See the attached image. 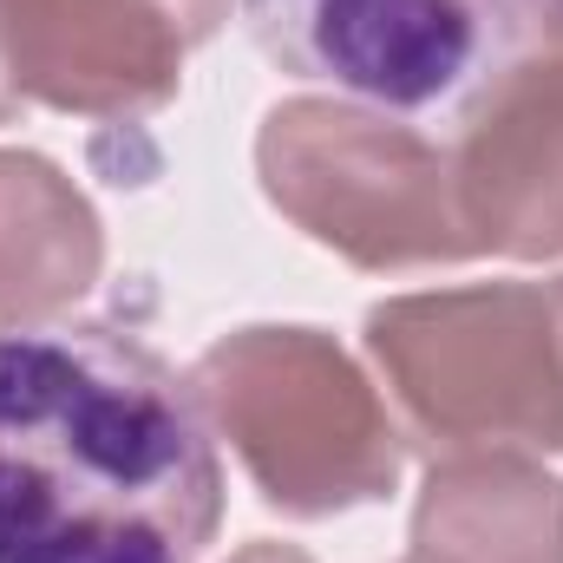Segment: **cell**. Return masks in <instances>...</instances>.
<instances>
[{
  "mask_svg": "<svg viewBox=\"0 0 563 563\" xmlns=\"http://www.w3.org/2000/svg\"><path fill=\"white\" fill-rule=\"evenodd\" d=\"M217 525V432L164 354L0 321V563H203Z\"/></svg>",
  "mask_w": 563,
  "mask_h": 563,
  "instance_id": "1",
  "label": "cell"
},
{
  "mask_svg": "<svg viewBox=\"0 0 563 563\" xmlns=\"http://www.w3.org/2000/svg\"><path fill=\"white\" fill-rule=\"evenodd\" d=\"M288 79L400 125L465 119L531 46L544 0H236Z\"/></svg>",
  "mask_w": 563,
  "mask_h": 563,
  "instance_id": "2",
  "label": "cell"
}]
</instances>
